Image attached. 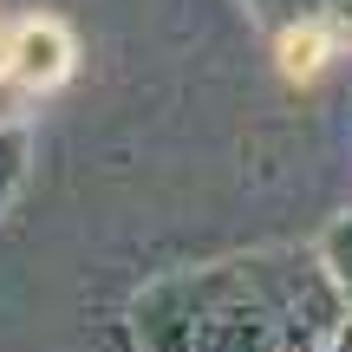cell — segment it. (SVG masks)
I'll return each mask as SVG.
<instances>
[{"label": "cell", "mask_w": 352, "mask_h": 352, "mask_svg": "<svg viewBox=\"0 0 352 352\" xmlns=\"http://www.w3.org/2000/svg\"><path fill=\"white\" fill-rule=\"evenodd\" d=\"M72 59H78V46L59 20H20L13 39L0 46V78L20 91H52L72 78Z\"/></svg>", "instance_id": "1"}]
</instances>
